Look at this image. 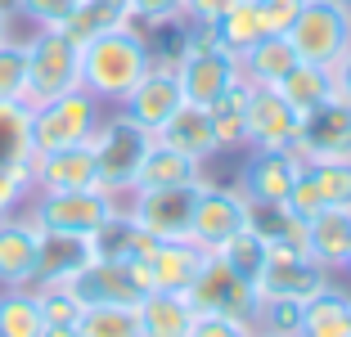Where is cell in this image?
<instances>
[{
	"label": "cell",
	"instance_id": "3",
	"mask_svg": "<svg viewBox=\"0 0 351 337\" xmlns=\"http://www.w3.org/2000/svg\"><path fill=\"white\" fill-rule=\"evenodd\" d=\"M99 122H104V103L77 86V90L59 95V99L27 108V149L32 153H50V149L90 144Z\"/></svg>",
	"mask_w": 351,
	"mask_h": 337
},
{
	"label": "cell",
	"instance_id": "7",
	"mask_svg": "<svg viewBox=\"0 0 351 337\" xmlns=\"http://www.w3.org/2000/svg\"><path fill=\"white\" fill-rule=\"evenodd\" d=\"M207 184V180H203ZM203 184H176V189H131L122 212L135 229H145L154 243H185L194 229V207Z\"/></svg>",
	"mask_w": 351,
	"mask_h": 337
},
{
	"label": "cell",
	"instance_id": "17",
	"mask_svg": "<svg viewBox=\"0 0 351 337\" xmlns=\"http://www.w3.org/2000/svg\"><path fill=\"white\" fill-rule=\"evenodd\" d=\"M248 149H293L302 117L270 86H248Z\"/></svg>",
	"mask_w": 351,
	"mask_h": 337
},
{
	"label": "cell",
	"instance_id": "31",
	"mask_svg": "<svg viewBox=\"0 0 351 337\" xmlns=\"http://www.w3.org/2000/svg\"><path fill=\"white\" fill-rule=\"evenodd\" d=\"M217 41L226 45L230 54H243L248 45H257L261 36H266V27H261V14H257V0H234L226 14H221L217 27Z\"/></svg>",
	"mask_w": 351,
	"mask_h": 337
},
{
	"label": "cell",
	"instance_id": "41",
	"mask_svg": "<svg viewBox=\"0 0 351 337\" xmlns=\"http://www.w3.org/2000/svg\"><path fill=\"white\" fill-rule=\"evenodd\" d=\"M189 337H257V328L248 319H230V315H198Z\"/></svg>",
	"mask_w": 351,
	"mask_h": 337
},
{
	"label": "cell",
	"instance_id": "16",
	"mask_svg": "<svg viewBox=\"0 0 351 337\" xmlns=\"http://www.w3.org/2000/svg\"><path fill=\"white\" fill-rule=\"evenodd\" d=\"M41 252V225L32 212L0 216V288H32Z\"/></svg>",
	"mask_w": 351,
	"mask_h": 337
},
{
	"label": "cell",
	"instance_id": "14",
	"mask_svg": "<svg viewBox=\"0 0 351 337\" xmlns=\"http://www.w3.org/2000/svg\"><path fill=\"white\" fill-rule=\"evenodd\" d=\"M180 103H185V95H180V82H176V54L171 59H158L154 54V68H149L145 77H140V86L117 103V112L131 117L140 131L158 135V126H162Z\"/></svg>",
	"mask_w": 351,
	"mask_h": 337
},
{
	"label": "cell",
	"instance_id": "1",
	"mask_svg": "<svg viewBox=\"0 0 351 337\" xmlns=\"http://www.w3.org/2000/svg\"><path fill=\"white\" fill-rule=\"evenodd\" d=\"M149 68H154V45L140 27L104 32L82 45V90L95 95L104 108H117Z\"/></svg>",
	"mask_w": 351,
	"mask_h": 337
},
{
	"label": "cell",
	"instance_id": "6",
	"mask_svg": "<svg viewBox=\"0 0 351 337\" xmlns=\"http://www.w3.org/2000/svg\"><path fill=\"white\" fill-rule=\"evenodd\" d=\"M284 36L302 63L333 68L351 45V5L347 0H302L298 18Z\"/></svg>",
	"mask_w": 351,
	"mask_h": 337
},
{
	"label": "cell",
	"instance_id": "26",
	"mask_svg": "<svg viewBox=\"0 0 351 337\" xmlns=\"http://www.w3.org/2000/svg\"><path fill=\"white\" fill-rule=\"evenodd\" d=\"M298 63L302 59L289 45V36H261L257 45H248V50L239 54V77L248 86H270V90H275Z\"/></svg>",
	"mask_w": 351,
	"mask_h": 337
},
{
	"label": "cell",
	"instance_id": "20",
	"mask_svg": "<svg viewBox=\"0 0 351 337\" xmlns=\"http://www.w3.org/2000/svg\"><path fill=\"white\" fill-rule=\"evenodd\" d=\"M95 261V243L86 234H59V229H41V252H36V284H73L86 266Z\"/></svg>",
	"mask_w": 351,
	"mask_h": 337
},
{
	"label": "cell",
	"instance_id": "37",
	"mask_svg": "<svg viewBox=\"0 0 351 337\" xmlns=\"http://www.w3.org/2000/svg\"><path fill=\"white\" fill-rule=\"evenodd\" d=\"M32 292H36V301H41L45 324H77L82 301H77V292L68 284H36Z\"/></svg>",
	"mask_w": 351,
	"mask_h": 337
},
{
	"label": "cell",
	"instance_id": "15",
	"mask_svg": "<svg viewBox=\"0 0 351 337\" xmlns=\"http://www.w3.org/2000/svg\"><path fill=\"white\" fill-rule=\"evenodd\" d=\"M302 158L298 149H252V158L243 162V180H239V189H243V198H248L252 207H284V198H289L293 180L302 175Z\"/></svg>",
	"mask_w": 351,
	"mask_h": 337
},
{
	"label": "cell",
	"instance_id": "39",
	"mask_svg": "<svg viewBox=\"0 0 351 337\" xmlns=\"http://www.w3.org/2000/svg\"><path fill=\"white\" fill-rule=\"evenodd\" d=\"M298 10H302V0H257L266 36H284V32L293 27V18H298Z\"/></svg>",
	"mask_w": 351,
	"mask_h": 337
},
{
	"label": "cell",
	"instance_id": "38",
	"mask_svg": "<svg viewBox=\"0 0 351 337\" xmlns=\"http://www.w3.org/2000/svg\"><path fill=\"white\" fill-rule=\"evenodd\" d=\"M73 5L77 0H14V14L23 23H32V32H36V27H63Z\"/></svg>",
	"mask_w": 351,
	"mask_h": 337
},
{
	"label": "cell",
	"instance_id": "22",
	"mask_svg": "<svg viewBox=\"0 0 351 337\" xmlns=\"http://www.w3.org/2000/svg\"><path fill=\"white\" fill-rule=\"evenodd\" d=\"M135 319H140V337H189L198 310L185 292H145L135 306Z\"/></svg>",
	"mask_w": 351,
	"mask_h": 337
},
{
	"label": "cell",
	"instance_id": "47",
	"mask_svg": "<svg viewBox=\"0 0 351 337\" xmlns=\"http://www.w3.org/2000/svg\"><path fill=\"white\" fill-rule=\"evenodd\" d=\"M347 5H351V0H347Z\"/></svg>",
	"mask_w": 351,
	"mask_h": 337
},
{
	"label": "cell",
	"instance_id": "8",
	"mask_svg": "<svg viewBox=\"0 0 351 337\" xmlns=\"http://www.w3.org/2000/svg\"><path fill=\"white\" fill-rule=\"evenodd\" d=\"M32 216L41 229H59V234H99L104 225L122 212V198L104 194L99 184L90 189H54V194H32Z\"/></svg>",
	"mask_w": 351,
	"mask_h": 337
},
{
	"label": "cell",
	"instance_id": "45",
	"mask_svg": "<svg viewBox=\"0 0 351 337\" xmlns=\"http://www.w3.org/2000/svg\"><path fill=\"white\" fill-rule=\"evenodd\" d=\"M5 36H14V10L0 5V41H5Z\"/></svg>",
	"mask_w": 351,
	"mask_h": 337
},
{
	"label": "cell",
	"instance_id": "36",
	"mask_svg": "<svg viewBox=\"0 0 351 337\" xmlns=\"http://www.w3.org/2000/svg\"><path fill=\"white\" fill-rule=\"evenodd\" d=\"M302 306L306 301H284V297H261V310L252 319L261 337H302Z\"/></svg>",
	"mask_w": 351,
	"mask_h": 337
},
{
	"label": "cell",
	"instance_id": "12",
	"mask_svg": "<svg viewBox=\"0 0 351 337\" xmlns=\"http://www.w3.org/2000/svg\"><path fill=\"white\" fill-rule=\"evenodd\" d=\"M302 162H351V103L333 95L329 103L311 108L293 140Z\"/></svg>",
	"mask_w": 351,
	"mask_h": 337
},
{
	"label": "cell",
	"instance_id": "18",
	"mask_svg": "<svg viewBox=\"0 0 351 337\" xmlns=\"http://www.w3.org/2000/svg\"><path fill=\"white\" fill-rule=\"evenodd\" d=\"M207 256L212 252H203L194 238H185V243H154L145 252L149 292H189L194 279L203 275Z\"/></svg>",
	"mask_w": 351,
	"mask_h": 337
},
{
	"label": "cell",
	"instance_id": "35",
	"mask_svg": "<svg viewBox=\"0 0 351 337\" xmlns=\"http://www.w3.org/2000/svg\"><path fill=\"white\" fill-rule=\"evenodd\" d=\"M306 175L324 207L351 212V162H306Z\"/></svg>",
	"mask_w": 351,
	"mask_h": 337
},
{
	"label": "cell",
	"instance_id": "27",
	"mask_svg": "<svg viewBox=\"0 0 351 337\" xmlns=\"http://www.w3.org/2000/svg\"><path fill=\"white\" fill-rule=\"evenodd\" d=\"M275 90L284 95V103H289L298 117H306L311 108L329 103L333 95H338V86H333V68H320V63H298V68H293Z\"/></svg>",
	"mask_w": 351,
	"mask_h": 337
},
{
	"label": "cell",
	"instance_id": "40",
	"mask_svg": "<svg viewBox=\"0 0 351 337\" xmlns=\"http://www.w3.org/2000/svg\"><path fill=\"white\" fill-rule=\"evenodd\" d=\"M135 10V27L145 23V27H171L180 23V0H131Z\"/></svg>",
	"mask_w": 351,
	"mask_h": 337
},
{
	"label": "cell",
	"instance_id": "4",
	"mask_svg": "<svg viewBox=\"0 0 351 337\" xmlns=\"http://www.w3.org/2000/svg\"><path fill=\"white\" fill-rule=\"evenodd\" d=\"M149 144H154V135L140 131L131 117L104 112L99 131H95V140H90L95 184H99L104 194H113V198L126 203V194L135 189V171H140V162H145V153H149Z\"/></svg>",
	"mask_w": 351,
	"mask_h": 337
},
{
	"label": "cell",
	"instance_id": "10",
	"mask_svg": "<svg viewBox=\"0 0 351 337\" xmlns=\"http://www.w3.org/2000/svg\"><path fill=\"white\" fill-rule=\"evenodd\" d=\"M82 306H140L149 292V270L145 261H104L95 256L90 266L68 284Z\"/></svg>",
	"mask_w": 351,
	"mask_h": 337
},
{
	"label": "cell",
	"instance_id": "5",
	"mask_svg": "<svg viewBox=\"0 0 351 337\" xmlns=\"http://www.w3.org/2000/svg\"><path fill=\"white\" fill-rule=\"evenodd\" d=\"M23 45H27V108L82 86V45L73 36H63L59 27H36V36H27Z\"/></svg>",
	"mask_w": 351,
	"mask_h": 337
},
{
	"label": "cell",
	"instance_id": "43",
	"mask_svg": "<svg viewBox=\"0 0 351 337\" xmlns=\"http://www.w3.org/2000/svg\"><path fill=\"white\" fill-rule=\"evenodd\" d=\"M333 86H338V99L351 103V45H347V54L333 63Z\"/></svg>",
	"mask_w": 351,
	"mask_h": 337
},
{
	"label": "cell",
	"instance_id": "23",
	"mask_svg": "<svg viewBox=\"0 0 351 337\" xmlns=\"http://www.w3.org/2000/svg\"><path fill=\"white\" fill-rule=\"evenodd\" d=\"M306 256L315 266H324L329 275L347 266V256H351V212L324 207L320 216H311L306 221Z\"/></svg>",
	"mask_w": 351,
	"mask_h": 337
},
{
	"label": "cell",
	"instance_id": "19",
	"mask_svg": "<svg viewBox=\"0 0 351 337\" xmlns=\"http://www.w3.org/2000/svg\"><path fill=\"white\" fill-rule=\"evenodd\" d=\"M90 184H95V153H90V144L50 149V153H32V194H54V189H90Z\"/></svg>",
	"mask_w": 351,
	"mask_h": 337
},
{
	"label": "cell",
	"instance_id": "34",
	"mask_svg": "<svg viewBox=\"0 0 351 337\" xmlns=\"http://www.w3.org/2000/svg\"><path fill=\"white\" fill-rule=\"evenodd\" d=\"M266 252H270V243H266V238H261L257 229L248 225L243 234H234L226 247H221V252H212V256H221V261H226V266L234 270V275H243V279H252V284H257L261 266H266Z\"/></svg>",
	"mask_w": 351,
	"mask_h": 337
},
{
	"label": "cell",
	"instance_id": "42",
	"mask_svg": "<svg viewBox=\"0 0 351 337\" xmlns=\"http://www.w3.org/2000/svg\"><path fill=\"white\" fill-rule=\"evenodd\" d=\"M230 5H234V0H180V18H185L189 27H217Z\"/></svg>",
	"mask_w": 351,
	"mask_h": 337
},
{
	"label": "cell",
	"instance_id": "24",
	"mask_svg": "<svg viewBox=\"0 0 351 337\" xmlns=\"http://www.w3.org/2000/svg\"><path fill=\"white\" fill-rule=\"evenodd\" d=\"M203 162L180 149H167V144H149L145 162L135 171V189H176V184H203Z\"/></svg>",
	"mask_w": 351,
	"mask_h": 337
},
{
	"label": "cell",
	"instance_id": "44",
	"mask_svg": "<svg viewBox=\"0 0 351 337\" xmlns=\"http://www.w3.org/2000/svg\"><path fill=\"white\" fill-rule=\"evenodd\" d=\"M41 337H77V324H45Z\"/></svg>",
	"mask_w": 351,
	"mask_h": 337
},
{
	"label": "cell",
	"instance_id": "2",
	"mask_svg": "<svg viewBox=\"0 0 351 337\" xmlns=\"http://www.w3.org/2000/svg\"><path fill=\"white\" fill-rule=\"evenodd\" d=\"M176 82H180L185 103L212 108L226 90H234V86L243 82V77H239V54H230L226 45L217 41L212 27H189L185 45L176 50Z\"/></svg>",
	"mask_w": 351,
	"mask_h": 337
},
{
	"label": "cell",
	"instance_id": "29",
	"mask_svg": "<svg viewBox=\"0 0 351 337\" xmlns=\"http://www.w3.org/2000/svg\"><path fill=\"white\" fill-rule=\"evenodd\" d=\"M248 82H239L234 90H226L217 103H212V131H217V153H230V149H248Z\"/></svg>",
	"mask_w": 351,
	"mask_h": 337
},
{
	"label": "cell",
	"instance_id": "30",
	"mask_svg": "<svg viewBox=\"0 0 351 337\" xmlns=\"http://www.w3.org/2000/svg\"><path fill=\"white\" fill-rule=\"evenodd\" d=\"M45 315L32 288H0V337H41Z\"/></svg>",
	"mask_w": 351,
	"mask_h": 337
},
{
	"label": "cell",
	"instance_id": "25",
	"mask_svg": "<svg viewBox=\"0 0 351 337\" xmlns=\"http://www.w3.org/2000/svg\"><path fill=\"white\" fill-rule=\"evenodd\" d=\"M122 27H135V10L131 0H77L68 23H63V36H73L77 45L95 41L104 32H122Z\"/></svg>",
	"mask_w": 351,
	"mask_h": 337
},
{
	"label": "cell",
	"instance_id": "48",
	"mask_svg": "<svg viewBox=\"0 0 351 337\" xmlns=\"http://www.w3.org/2000/svg\"><path fill=\"white\" fill-rule=\"evenodd\" d=\"M257 337H261V333H257Z\"/></svg>",
	"mask_w": 351,
	"mask_h": 337
},
{
	"label": "cell",
	"instance_id": "33",
	"mask_svg": "<svg viewBox=\"0 0 351 337\" xmlns=\"http://www.w3.org/2000/svg\"><path fill=\"white\" fill-rule=\"evenodd\" d=\"M27 108V45L5 36L0 41V108Z\"/></svg>",
	"mask_w": 351,
	"mask_h": 337
},
{
	"label": "cell",
	"instance_id": "28",
	"mask_svg": "<svg viewBox=\"0 0 351 337\" xmlns=\"http://www.w3.org/2000/svg\"><path fill=\"white\" fill-rule=\"evenodd\" d=\"M302 337H351V292L324 288L302 306Z\"/></svg>",
	"mask_w": 351,
	"mask_h": 337
},
{
	"label": "cell",
	"instance_id": "21",
	"mask_svg": "<svg viewBox=\"0 0 351 337\" xmlns=\"http://www.w3.org/2000/svg\"><path fill=\"white\" fill-rule=\"evenodd\" d=\"M154 140L167 144V149H180V153L198 158L203 166L217 158V131H212V112L198 108V103H180V108H176L171 117L158 126Z\"/></svg>",
	"mask_w": 351,
	"mask_h": 337
},
{
	"label": "cell",
	"instance_id": "13",
	"mask_svg": "<svg viewBox=\"0 0 351 337\" xmlns=\"http://www.w3.org/2000/svg\"><path fill=\"white\" fill-rule=\"evenodd\" d=\"M329 288V270L315 266L306 252L298 247H279L270 243L266 252V266L257 275V292L261 297H284V301H311L315 292Z\"/></svg>",
	"mask_w": 351,
	"mask_h": 337
},
{
	"label": "cell",
	"instance_id": "9",
	"mask_svg": "<svg viewBox=\"0 0 351 337\" xmlns=\"http://www.w3.org/2000/svg\"><path fill=\"white\" fill-rule=\"evenodd\" d=\"M189 301H194L198 315H230V319H257L261 310V292L252 279L234 275V270L221 261V256H207L203 275L194 279V288H189Z\"/></svg>",
	"mask_w": 351,
	"mask_h": 337
},
{
	"label": "cell",
	"instance_id": "46",
	"mask_svg": "<svg viewBox=\"0 0 351 337\" xmlns=\"http://www.w3.org/2000/svg\"><path fill=\"white\" fill-rule=\"evenodd\" d=\"M342 270H347V275H351V256H347V266H342Z\"/></svg>",
	"mask_w": 351,
	"mask_h": 337
},
{
	"label": "cell",
	"instance_id": "11",
	"mask_svg": "<svg viewBox=\"0 0 351 337\" xmlns=\"http://www.w3.org/2000/svg\"><path fill=\"white\" fill-rule=\"evenodd\" d=\"M252 225V203L243 198V189H221V184L207 180L198 189V207H194V238L203 252H221L234 234H243Z\"/></svg>",
	"mask_w": 351,
	"mask_h": 337
},
{
	"label": "cell",
	"instance_id": "32",
	"mask_svg": "<svg viewBox=\"0 0 351 337\" xmlns=\"http://www.w3.org/2000/svg\"><path fill=\"white\" fill-rule=\"evenodd\" d=\"M77 337H140L135 306H82Z\"/></svg>",
	"mask_w": 351,
	"mask_h": 337
}]
</instances>
